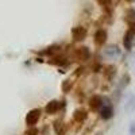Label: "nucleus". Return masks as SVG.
Instances as JSON below:
<instances>
[{"label":"nucleus","instance_id":"1","mask_svg":"<svg viewBox=\"0 0 135 135\" xmlns=\"http://www.w3.org/2000/svg\"><path fill=\"white\" fill-rule=\"evenodd\" d=\"M109 103H111V100L107 96H101V95H93L89 99V107L95 112H99L104 105H107Z\"/></svg>","mask_w":135,"mask_h":135},{"label":"nucleus","instance_id":"2","mask_svg":"<svg viewBox=\"0 0 135 135\" xmlns=\"http://www.w3.org/2000/svg\"><path fill=\"white\" fill-rule=\"evenodd\" d=\"M41 119V109L39 108H34V109H30L27 112V115H26V126L27 127H32V126H35L38 120Z\"/></svg>","mask_w":135,"mask_h":135},{"label":"nucleus","instance_id":"3","mask_svg":"<svg viewBox=\"0 0 135 135\" xmlns=\"http://www.w3.org/2000/svg\"><path fill=\"white\" fill-rule=\"evenodd\" d=\"M107 38H108V34H107V30L104 28H99L95 35H93V42H95V46L96 47H103L105 42H107Z\"/></svg>","mask_w":135,"mask_h":135},{"label":"nucleus","instance_id":"4","mask_svg":"<svg viewBox=\"0 0 135 135\" xmlns=\"http://www.w3.org/2000/svg\"><path fill=\"white\" fill-rule=\"evenodd\" d=\"M74 58L80 62H86L91 58V50H89V47H86V46L77 47L74 50Z\"/></svg>","mask_w":135,"mask_h":135},{"label":"nucleus","instance_id":"5","mask_svg":"<svg viewBox=\"0 0 135 135\" xmlns=\"http://www.w3.org/2000/svg\"><path fill=\"white\" fill-rule=\"evenodd\" d=\"M134 43H135V31L128 28L124 34V37H123V46L127 51H130L134 46Z\"/></svg>","mask_w":135,"mask_h":135},{"label":"nucleus","instance_id":"6","mask_svg":"<svg viewBox=\"0 0 135 135\" xmlns=\"http://www.w3.org/2000/svg\"><path fill=\"white\" fill-rule=\"evenodd\" d=\"M72 37L74 42H81L86 38V28L83 26H76L72 28Z\"/></svg>","mask_w":135,"mask_h":135},{"label":"nucleus","instance_id":"7","mask_svg":"<svg viewBox=\"0 0 135 135\" xmlns=\"http://www.w3.org/2000/svg\"><path fill=\"white\" fill-rule=\"evenodd\" d=\"M114 114H115V111H114V107H112L111 103L104 105L103 108L99 111V115H100V118L103 120H109L111 118H114Z\"/></svg>","mask_w":135,"mask_h":135},{"label":"nucleus","instance_id":"8","mask_svg":"<svg viewBox=\"0 0 135 135\" xmlns=\"http://www.w3.org/2000/svg\"><path fill=\"white\" fill-rule=\"evenodd\" d=\"M60 108H61V103L58 100H50L46 104V107H45V112L47 115H54L60 111Z\"/></svg>","mask_w":135,"mask_h":135},{"label":"nucleus","instance_id":"9","mask_svg":"<svg viewBox=\"0 0 135 135\" xmlns=\"http://www.w3.org/2000/svg\"><path fill=\"white\" fill-rule=\"evenodd\" d=\"M88 119V112L86 109L84 108H77L74 112H73V120L76 123H80V124H83V123Z\"/></svg>","mask_w":135,"mask_h":135},{"label":"nucleus","instance_id":"10","mask_svg":"<svg viewBox=\"0 0 135 135\" xmlns=\"http://www.w3.org/2000/svg\"><path fill=\"white\" fill-rule=\"evenodd\" d=\"M124 20H126L128 28H131V30L135 31V9H134V8H130V9L126 11Z\"/></svg>","mask_w":135,"mask_h":135},{"label":"nucleus","instance_id":"11","mask_svg":"<svg viewBox=\"0 0 135 135\" xmlns=\"http://www.w3.org/2000/svg\"><path fill=\"white\" fill-rule=\"evenodd\" d=\"M104 54L109 58H116L120 55V49L116 46V45H112V46H108L104 49Z\"/></svg>","mask_w":135,"mask_h":135},{"label":"nucleus","instance_id":"12","mask_svg":"<svg viewBox=\"0 0 135 135\" xmlns=\"http://www.w3.org/2000/svg\"><path fill=\"white\" fill-rule=\"evenodd\" d=\"M53 128L57 135H66V124L62 120H55L53 123Z\"/></svg>","mask_w":135,"mask_h":135},{"label":"nucleus","instance_id":"13","mask_svg":"<svg viewBox=\"0 0 135 135\" xmlns=\"http://www.w3.org/2000/svg\"><path fill=\"white\" fill-rule=\"evenodd\" d=\"M103 73H104V77L107 78V80L111 81V80H114V77L116 74V68L114 65H108V66L104 68V72Z\"/></svg>","mask_w":135,"mask_h":135},{"label":"nucleus","instance_id":"14","mask_svg":"<svg viewBox=\"0 0 135 135\" xmlns=\"http://www.w3.org/2000/svg\"><path fill=\"white\" fill-rule=\"evenodd\" d=\"M60 51H61V47L60 46H50L46 50L41 51V54H46V55H51V57H54V55H58Z\"/></svg>","mask_w":135,"mask_h":135},{"label":"nucleus","instance_id":"15","mask_svg":"<svg viewBox=\"0 0 135 135\" xmlns=\"http://www.w3.org/2000/svg\"><path fill=\"white\" fill-rule=\"evenodd\" d=\"M96 2H97L101 7H103L108 14L111 12V9H112V3H114V0H96Z\"/></svg>","mask_w":135,"mask_h":135},{"label":"nucleus","instance_id":"16","mask_svg":"<svg viewBox=\"0 0 135 135\" xmlns=\"http://www.w3.org/2000/svg\"><path fill=\"white\" fill-rule=\"evenodd\" d=\"M61 88H62V92H65V93L70 92V88H72V83H70V80H65V81L62 83Z\"/></svg>","mask_w":135,"mask_h":135},{"label":"nucleus","instance_id":"17","mask_svg":"<svg viewBox=\"0 0 135 135\" xmlns=\"http://www.w3.org/2000/svg\"><path fill=\"white\" fill-rule=\"evenodd\" d=\"M39 134V130L37 128V127H28L27 130H26V135H38Z\"/></svg>","mask_w":135,"mask_h":135},{"label":"nucleus","instance_id":"18","mask_svg":"<svg viewBox=\"0 0 135 135\" xmlns=\"http://www.w3.org/2000/svg\"><path fill=\"white\" fill-rule=\"evenodd\" d=\"M128 2H131V0H128Z\"/></svg>","mask_w":135,"mask_h":135}]
</instances>
